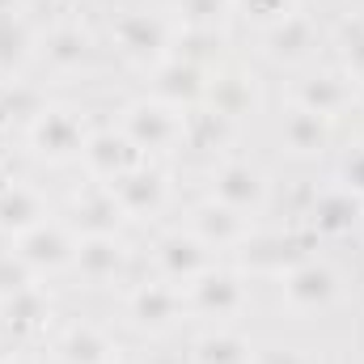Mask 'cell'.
Wrapping results in <instances>:
<instances>
[{
  "mask_svg": "<svg viewBox=\"0 0 364 364\" xmlns=\"http://www.w3.org/2000/svg\"><path fill=\"white\" fill-rule=\"evenodd\" d=\"M331 292H335V275L326 267H301L288 275V296L296 305H322L331 301Z\"/></svg>",
  "mask_w": 364,
  "mask_h": 364,
  "instance_id": "1",
  "label": "cell"
},
{
  "mask_svg": "<svg viewBox=\"0 0 364 364\" xmlns=\"http://www.w3.org/2000/svg\"><path fill=\"white\" fill-rule=\"evenodd\" d=\"M38 144H43V153H51V157H68V153L81 149V127H77L68 114H47L43 127H38Z\"/></svg>",
  "mask_w": 364,
  "mask_h": 364,
  "instance_id": "2",
  "label": "cell"
},
{
  "mask_svg": "<svg viewBox=\"0 0 364 364\" xmlns=\"http://www.w3.org/2000/svg\"><path fill=\"white\" fill-rule=\"evenodd\" d=\"M259 195H263V182H259V174H255V170L233 166V170H225V174H220V199H225L229 208L259 203Z\"/></svg>",
  "mask_w": 364,
  "mask_h": 364,
  "instance_id": "3",
  "label": "cell"
},
{
  "mask_svg": "<svg viewBox=\"0 0 364 364\" xmlns=\"http://www.w3.org/2000/svg\"><path fill=\"white\" fill-rule=\"evenodd\" d=\"M38 216H43V208L30 191H4L0 195V229H30Z\"/></svg>",
  "mask_w": 364,
  "mask_h": 364,
  "instance_id": "4",
  "label": "cell"
},
{
  "mask_svg": "<svg viewBox=\"0 0 364 364\" xmlns=\"http://www.w3.org/2000/svg\"><path fill=\"white\" fill-rule=\"evenodd\" d=\"M132 132H136V140H149V144H161V140H170L174 136V119L166 114V110H132Z\"/></svg>",
  "mask_w": 364,
  "mask_h": 364,
  "instance_id": "5",
  "label": "cell"
},
{
  "mask_svg": "<svg viewBox=\"0 0 364 364\" xmlns=\"http://www.w3.org/2000/svg\"><path fill=\"white\" fill-rule=\"evenodd\" d=\"M174 314H178V301H174V292L149 288V292H140V296H136V318H140V322H153V326H161V322H170Z\"/></svg>",
  "mask_w": 364,
  "mask_h": 364,
  "instance_id": "6",
  "label": "cell"
},
{
  "mask_svg": "<svg viewBox=\"0 0 364 364\" xmlns=\"http://www.w3.org/2000/svg\"><path fill=\"white\" fill-rule=\"evenodd\" d=\"M288 140H292L301 153L318 149V144H322V119H318V110H296V114L288 119Z\"/></svg>",
  "mask_w": 364,
  "mask_h": 364,
  "instance_id": "7",
  "label": "cell"
},
{
  "mask_svg": "<svg viewBox=\"0 0 364 364\" xmlns=\"http://www.w3.org/2000/svg\"><path fill=\"white\" fill-rule=\"evenodd\" d=\"M64 237L55 233V229H34V233H26V259H34V263H60L64 259Z\"/></svg>",
  "mask_w": 364,
  "mask_h": 364,
  "instance_id": "8",
  "label": "cell"
},
{
  "mask_svg": "<svg viewBox=\"0 0 364 364\" xmlns=\"http://www.w3.org/2000/svg\"><path fill=\"white\" fill-rule=\"evenodd\" d=\"M161 259H166L170 272H199L203 267V250L195 242H182V237H170L161 246Z\"/></svg>",
  "mask_w": 364,
  "mask_h": 364,
  "instance_id": "9",
  "label": "cell"
},
{
  "mask_svg": "<svg viewBox=\"0 0 364 364\" xmlns=\"http://www.w3.org/2000/svg\"><path fill=\"white\" fill-rule=\"evenodd\" d=\"M242 356H246V343L242 339H229V335L203 339V348H199V360L203 364H242Z\"/></svg>",
  "mask_w": 364,
  "mask_h": 364,
  "instance_id": "10",
  "label": "cell"
},
{
  "mask_svg": "<svg viewBox=\"0 0 364 364\" xmlns=\"http://www.w3.org/2000/svg\"><path fill=\"white\" fill-rule=\"evenodd\" d=\"M64 352H68V360L73 364H102L106 360V343L90 335V331H77L68 343H64Z\"/></svg>",
  "mask_w": 364,
  "mask_h": 364,
  "instance_id": "11",
  "label": "cell"
},
{
  "mask_svg": "<svg viewBox=\"0 0 364 364\" xmlns=\"http://www.w3.org/2000/svg\"><path fill=\"white\" fill-rule=\"evenodd\" d=\"M81 263H85V272H93V275L114 272V267H119V246H110V242L93 237L90 246L81 250Z\"/></svg>",
  "mask_w": 364,
  "mask_h": 364,
  "instance_id": "12",
  "label": "cell"
},
{
  "mask_svg": "<svg viewBox=\"0 0 364 364\" xmlns=\"http://www.w3.org/2000/svg\"><path fill=\"white\" fill-rule=\"evenodd\" d=\"M157 43H161V30L149 17H132L123 26V47L127 51H144V47H157Z\"/></svg>",
  "mask_w": 364,
  "mask_h": 364,
  "instance_id": "13",
  "label": "cell"
},
{
  "mask_svg": "<svg viewBox=\"0 0 364 364\" xmlns=\"http://www.w3.org/2000/svg\"><path fill=\"white\" fill-rule=\"evenodd\" d=\"M119 195H123L127 203H157V195H161V182L153 178V174H132V178L119 182Z\"/></svg>",
  "mask_w": 364,
  "mask_h": 364,
  "instance_id": "14",
  "label": "cell"
},
{
  "mask_svg": "<svg viewBox=\"0 0 364 364\" xmlns=\"http://www.w3.org/2000/svg\"><path fill=\"white\" fill-rule=\"evenodd\" d=\"M199 229H203L208 237H233V233H237V220H233L229 208H208V212L199 216Z\"/></svg>",
  "mask_w": 364,
  "mask_h": 364,
  "instance_id": "15",
  "label": "cell"
},
{
  "mask_svg": "<svg viewBox=\"0 0 364 364\" xmlns=\"http://www.w3.org/2000/svg\"><path fill=\"white\" fill-rule=\"evenodd\" d=\"M237 301V284L233 279H208L203 284V305H233Z\"/></svg>",
  "mask_w": 364,
  "mask_h": 364,
  "instance_id": "16",
  "label": "cell"
},
{
  "mask_svg": "<svg viewBox=\"0 0 364 364\" xmlns=\"http://www.w3.org/2000/svg\"><path fill=\"white\" fill-rule=\"evenodd\" d=\"M305 97H309V102H314V106H318V114H322V110H326V106H331V102H343V93L335 90V85H331V81H322V85H314V90L305 93Z\"/></svg>",
  "mask_w": 364,
  "mask_h": 364,
  "instance_id": "17",
  "label": "cell"
},
{
  "mask_svg": "<svg viewBox=\"0 0 364 364\" xmlns=\"http://www.w3.org/2000/svg\"><path fill=\"white\" fill-rule=\"evenodd\" d=\"M186 9H191V17H199V21H212V17H220L225 0H191Z\"/></svg>",
  "mask_w": 364,
  "mask_h": 364,
  "instance_id": "18",
  "label": "cell"
},
{
  "mask_svg": "<svg viewBox=\"0 0 364 364\" xmlns=\"http://www.w3.org/2000/svg\"><path fill=\"white\" fill-rule=\"evenodd\" d=\"M322 212H326V220H331V225H339V220H343V216H348V212H356V208H352V203H348V199H331V203H326V208H322Z\"/></svg>",
  "mask_w": 364,
  "mask_h": 364,
  "instance_id": "19",
  "label": "cell"
}]
</instances>
